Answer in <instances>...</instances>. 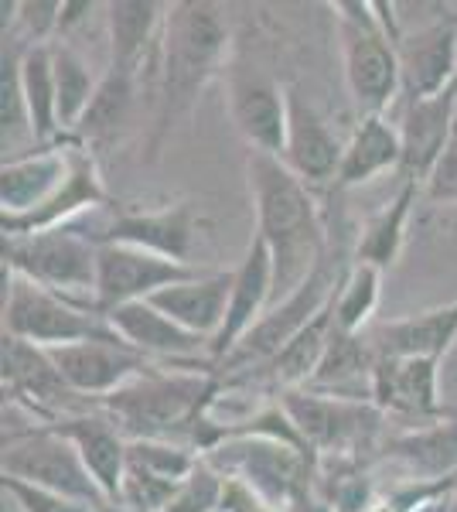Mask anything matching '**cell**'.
Segmentation results:
<instances>
[{
    "label": "cell",
    "mask_w": 457,
    "mask_h": 512,
    "mask_svg": "<svg viewBox=\"0 0 457 512\" xmlns=\"http://www.w3.org/2000/svg\"><path fill=\"white\" fill-rule=\"evenodd\" d=\"M72 168V147H38L31 154H18L0 168V216H28L41 209L58 188L65 185Z\"/></svg>",
    "instance_id": "obj_21"
},
{
    "label": "cell",
    "mask_w": 457,
    "mask_h": 512,
    "mask_svg": "<svg viewBox=\"0 0 457 512\" xmlns=\"http://www.w3.org/2000/svg\"><path fill=\"white\" fill-rule=\"evenodd\" d=\"M48 427H55L58 434L76 444L99 489L110 495V502L116 506L123 475H127V437L116 431L113 420L103 410H96V414H69Z\"/></svg>",
    "instance_id": "obj_24"
},
{
    "label": "cell",
    "mask_w": 457,
    "mask_h": 512,
    "mask_svg": "<svg viewBox=\"0 0 457 512\" xmlns=\"http://www.w3.org/2000/svg\"><path fill=\"white\" fill-rule=\"evenodd\" d=\"M219 499H222V478L212 472L209 461H198V468L188 475V482L181 485L164 512H212L219 506Z\"/></svg>",
    "instance_id": "obj_37"
},
{
    "label": "cell",
    "mask_w": 457,
    "mask_h": 512,
    "mask_svg": "<svg viewBox=\"0 0 457 512\" xmlns=\"http://www.w3.org/2000/svg\"><path fill=\"white\" fill-rule=\"evenodd\" d=\"M400 96L406 103L430 99L457 86V18H437L403 31L400 45Z\"/></svg>",
    "instance_id": "obj_14"
},
{
    "label": "cell",
    "mask_w": 457,
    "mask_h": 512,
    "mask_svg": "<svg viewBox=\"0 0 457 512\" xmlns=\"http://www.w3.org/2000/svg\"><path fill=\"white\" fill-rule=\"evenodd\" d=\"M4 492L14 499L18 512H93L82 502H72L65 495H55L48 489H38V485L18 482V478H4Z\"/></svg>",
    "instance_id": "obj_38"
},
{
    "label": "cell",
    "mask_w": 457,
    "mask_h": 512,
    "mask_svg": "<svg viewBox=\"0 0 457 512\" xmlns=\"http://www.w3.org/2000/svg\"><path fill=\"white\" fill-rule=\"evenodd\" d=\"M277 294V280H273V256L260 236L253 233L246 246V256L236 270H232V297H229V315L222 332L212 338L209 355L222 362L249 335V328L267 315L270 297Z\"/></svg>",
    "instance_id": "obj_17"
},
{
    "label": "cell",
    "mask_w": 457,
    "mask_h": 512,
    "mask_svg": "<svg viewBox=\"0 0 457 512\" xmlns=\"http://www.w3.org/2000/svg\"><path fill=\"white\" fill-rule=\"evenodd\" d=\"M440 359H393L379 355L372 373V403L410 417H444L440 410Z\"/></svg>",
    "instance_id": "obj_20"
},
{
    "label": "cell",
    "mask_w": 457,
    "mask_h": 512,
    "mask_svg": "<svg viewBox=\"0 0 457 512\" xmlns=\"http://www.w3.org/2000/svg\"><path fill=\"white\" fill-rule=\"evenodd\" d=\"M0 366H4V393L11 407H24L31 417H41L45 424L69 417L76 400H82L58 373L52 352L41 349V345L4 335Z\"/></svg>",
    "instance_id": "obj_12"
},
{
    "label": "cell",
    "mask_w": 457,
    "mask_h": 512,
    "mask_svg": "<svg viewBox=\"0 0 457 512\" xmlns=\"http://www.w3.org/2000/svg\"><path fill=\"white\" fill-rule=\"evenodd\" d=\"M379 287H382V270L365 267V263H352L342 277V287L331 304L335 315V332L345 335H362L369 328L372 315L379 308Z\"/></svg>",
    "instance_id": "obj_35"
},
{
    "label": "cell",
    "mask_w": 457,
    "mask_h": 512,
    "mask_svg": "<svg viewBox=\"0 0 457 512\" xmlns=\"http://www.w3.org/2000/svg\"><path fill=\"white\" fill-rule=\"evenodd\" d=\"M403 164V140L400 127L386 117H359L355 134L345 140V158L338 168L335 188H359L365 181L379 178L382 171H393Z\"/></svg>",
    "instance_id": "obj_27"
},
{
    "label": "cell",
    "mask_w": 457,
    "mask_h": 512,
    "mask_svg": "<svg viewBox=\"0 0 457 512\" xmlns=\"http://www.w3.org/2000/svg\"><path fill=\"white\" fill-rule=\"evenodd\" d=\"M331 304L304 328V332H297L294 338H290V342L273 355L267 366H263V373H267V379L277 386L280 393L301 390V386L311 383V376L318 373L324 352H328V345H331V335H335V315H331Z\"/></svg>",
    "instance_id": "obj_29"
},
{
    "label": "cell",
    "mask_w": 457,
    "mask_h": 512,
    "mask_svg": "<svg viewBox=\"0 0 457 512\" xmlns=\"http://www.w3.org/2000/svg\"><path fill=\"white\" fill-rule=\"evenodd\" d=\"M21 55L24 45L18 38H4V55H0V127H4V161L18 158L21 140H35L28 120V103L21 89Z\"/></svg>",
    "instance_id": "obj_34"
},
{
    "label": "cell",
    "mask_w": 457,
    "mask_h": 512,
    "mask_svg": "<svg viewBox=\"0 0 457 512\" xmlns=\"http://www.w3.org/2000/svg\"><path fill=\"white\" fill-rule=\"evenodd\" d=\"M106 11V38H110V69L120 72H140L151 55H157L161 45L164 18L168 4L154 0H113L103 7Z\"/></svg>",
    "instance_id": "obj_25"
},
{
    "label": "cell",
    "mask_w": 457,
    "mask_h": 512,
    "mask_svg": "<svg viewBox=\"0 0 457 512\" xmlns=\"http://www.w3.org/2000/svg\"><path fill=\"white\" fill-rule=\"evenodd\" d=\"M72 147V168L69 178L58 192L48 198L41 209L28 212V216H0V229L4 236H35V233H48V229H62L69 226L79 212L86 209H110V195L103 188V178H99L96 158L93 151L79 144Z\"/></svg>",
    "instance_id": "obj_16"
},
{
    "label": "cell",
    "mask_w": 457,
    "mask_h": 512,
    "mask_svg": "<svg viewBox=\"0 0 457 512\" xmlns=\"http://www.w3.org/2000/svg\"><path fill=\"white\" fill-rule=\"evenodd\" d=\"M342 277L335 263L324 256L311 277L297 287L294 294L284 297L277 308H270L267 315L249 328V335L222 359V369H263L297 332H304L314 318L335 301Z\"/></svg>",
    "instance_id": "obj_8"
},
{
    "label": "cell",
    "mask_w": 457,
    "mask_h": 512,
    "mask_svg": "<svg viewBox=\"0 0 457 512\" xmlns=\"http://www.w3.org/2000/svg\"><path fill=\"white\" fill-rule=\"evenodd\" d=\"M280 407L294 424L304 448L314 451H352L369 441L382 410L376 403L342 400L314 390H284Z\"/></svg>",
    "instance_id": "obj_10"
},
{
    "label": "cell",
    "mask_w": 457,
    "mask_h": 512,
    "mask_svg": "<svg viewBox=\"0 0 457 512\" xmlns=\"http://www.w3.org/2000/svg\"><path fill=\"white\" fill-rule=\"evenodd\" d=\"M345 158V144L338 140L328 120L304 103L297 89H290V110H287V144L280 161L304 181L307 188L314 185H335L338 168Z\"/></svg>",
    "instance_id": "obj_18"
},
{
    "label": "cell",
    "mask_w": 457,
    "mask_h": 512,
    "mask_svg": "<svg viewBox=\"0 0 457 512\" xmlns=\"http://www.w3.org/2000/svg\"><path fill=\"white\" fill-rule=\"evenodd\" d=\"M48 352H52L65 383L79 396H96V400H106L120 386L134 383L137 376L154 369L151 359L144 352H137L134 345L123 342V338H93V342L62 345V349Z\"/></svg>",
    "instance_id": "obj_13"
},
{
    "label": "cell",
    "mask_w": 457,
    "mask_h": 512,
    "mask_svg": "<svg viewBox=\"0 0 457 512\" xmlns=\"http://www.w3.org/2000/svg\"><path fill=\"white\" fill-rule=\"evenodd\" d=\"M0 475L65 495V499L82 502L93 512H116L110 495L99 489L93 472L86 468L76 444L48 424L24 427V431H4Z\"/></svg>",
    "instance_id": "obj_5"
},
{
    "label": "cell",
    "mask_w": 457,
    "mask_h": 512,
    "mask_svg": "<svg viewBox=\"0 0 457 512\" xmlns=\"http://www.w3.org/2000/svg\"><path fill=\"white\" fill-rule=\"evenodd\" d=\"M386 458L400 461L410 475L420 482L430 478H454L457 475V420H444V424L423 427V431L400 434L389 441Z\"/></svg>",
    "instance_id": "obj_30"
},
{
    "label": "cell",
    "mask_w": 457,
    "mask_h": 512,
    "mask_svg": "<svg viewBox=\"0 0 457 512\" xmlns=\"http://www.w3.org/2000/svg\"><path fill=\"white\" fill-rule=\"evenodd\" d=\"M403 140V178L427 181L440 154L451 147L457 134V86L447 93H437L430 99H417V103L403 106V120L396 123Z\"/></svg>",
    "instance_id": "obj_19"
},
{
    "label": "cell",
    "mask_w": 457,
    "mask_h": 512,
    "mask_svg": "<svg viewBox=\"0 0 457 512\" xmlns=\"http://www.w3.org/2000/svg\"><path fill=\"white\" fill-rule=\"evenodd\" d=\"M4 335L24 338L41 349H62V345L93 342V338H120L99 311L82 308L11 270H4Z\"/></svg>",
    "instance_id": "obj_6"
},
{
    "label": "cell",
    "mask_w": 457,
    "mask_h": 512,
    "mask_svg": "<svg viewBox=\"0 0 457 512\" xmlns=\"http://www.w3.org/2000/svg\"><path fill=\"white\" fill-rule=\"evenodd\" d=\"M229 297H232V270H215V274H198L185 284L164 287L151 297L157 311H164L171 321L188 328L198 338H212L222 332L229 315Z\"/></svg>",
    "instance_id": "obj_22"
},
{
    "label": "cell",
    "mask_w": 457,
    "mask_h": 512,
    "mask_svg": "<svg viewBox=\"0 0 457 512\" xmlns=\"http://www.w3.org/2000/svg\"><path fill=\"white\" fill-rule=\"evenodd\" d=\"M99 243L69 226L35 236H4V270L96 311Z\"/></svg>",
    "instance_id": "obj_7"
},
{
    "label": "cell",
    "mask_w": 457,
    "mask_h": 512,
    "mask_svg": "<svg viewBox=\"0 0 457 512\" xmlns=\"http://www.w3.org/2000/svg\"><path fill=\"white\" fill-rule=\"evenodd\" d=\"M202 229L205 219L198 216V209L191 202H174L164 205V209H147V212L116 209L113 205V219L99 233V243H127L188 263L191 246H195Z\"/></svg>",
    "instance_id": "obj_15"
},
{
    "label": "cell",
    "mask_w": 457,
    "mask_h": 512,
    "mask_svg": "<svg viewBox=\"0 0 457 512\" xmlns=\"http://www.w3.org/2000/svg\"><path fill=\"white\" fill-rule=\"evenodd\" d=\"M134 96H137V76L134 72H120V69H106V76L99 79V89L89 103L86 117L79 120L76 144L93 151V147L106 144L116 137V130L127 123L130 110H134Z\"/></svg>",
    "instance_id": "obj_32"
},
{
    "label": "cell",
    "mask_w": 457,
    "mask_h": 512,
    "mask_svg": "<svg viewBox=\"0 0 457 512\" xmlns=\"http://www.w3.org/2000/svg\"><path fill=\"white\" fill-rule=\"evenodd\" d=\"M372 345L393 359H444L457 342V301L372 328Z\"/></svg>",
    "instance_id": "obj_26"
},
{
    "label": "cell",
    "mask_w": 457,
    "mask_h": 512,
    "mask_svg": "<svg viewBox=\"0 0 457 512\" xmlns=\"http://www.w3.org/2000/svg\"><path fill=\"white\" fill-rule=\"evenodd\" d=\"M423 195H427L430 202L457 205V134L451 140V147L440 154V161L434 164L430 178L423 181Z\"/></svg>",
    "instance_id": "obj_39"
},
{
    "label": "cell",
    "mask_w": 457,
    "mask_h": 512,
    "mask_svg": "<svg viewBox=\"0 0 457 512\" xmlns=\"http://www.w3.org/2000/svg\"><path fill=\"white\" fill-rule=\"evenodd\" d=\"M219 379L209 373H157L147 369L134 383L120 386L106 400H99V410L116 424L127 441H174L181 444V434H191L195 441L198 420L209 414Z\"/></svg>",
    "instance_id": "obj_3"
},
{
    "label": "cell",
    "mask_w": 457,
    "mask_h": 512,
    "mask_svg": "<svg viewBox=\"0 0 457 512\" xmlns=\"http://www.w3.org/2000/svg\"><path fill=\"white\" fill-rule=\"evenodd\" d=\"M205 274L195 263H181L171 256L140 250L127 243H99V267H96V311L110 315L120 304L151 301L157 291Z\"/></svg>",
    "instance_id": "obj_9"
},
{
    "label": "cell",
    "mask_w": 457,
    "mask_h": 512,
    "mask_svg": "<svg viewBox=\"0 0 457 512\" xmlns=\"http://www.w3.org/2000/svg\"><path fill=\"white\" fill-rule=\"evenodd\" d=\"M52 65H55V89H58V123L62 130H76L93 103L99 79L76 48L65 38L52 41Z\"/></svg>",
    "instance_id": "obj_33"
},
{
    "label": "cell",
    "mask_w": 457,
    "mask_h": 512,
    "mask_svg": "<svg viewBox=\"0 0 457 512\" xmlns=\"http://www.w3.org/2000/svg\"><path fill=\"white\" fill-rule=\"evenodd\" d=\"M229 55V11L212 0H178L168 4L161 45H157V89H154V134L151 161L181 120L191 117L205 86L226 69Z\"/></svg>",
    "instance_id": "obj_1"
},
{
    "label": "cell",
    "mask_w": 457,
    "mask_h": 512,
    "mask_svg": "<svg viewBox=\"0 0 457 512\" xmlns=\"http://www.w3.org/2000/svg\"><path fill=\"white\" fill-rule=\"evenodd\" d=\"M420 195H423L420 181L403 178V188L396 192L393 202L382 205L376 216H372L362 226L352 260L355 263H365V267H376V270L393 267V263L400 260V253H403L406 222H410V212H413V205H417Z\"/></svg>",
    "instance_id": "obj_28"
},
{
    "label": "cell",
    "mask_w": 457,
    "mask_h": 512,
    "mask_svg": "<svg viewBox=\"0 0 457 512\" xmlns=\"http://www.w3.org/2000/svg\"><path fill=\"white\" fill-rule=\"evenodd\" d=\"M106 321L113 325V332L127 345H134L137 352H144L147 359H191L198 352H209V338L191 335L188 328H181L178 321H171L164 311H157L151 301H134L113 308Z\"/></svg>",
    "instance_id": "obj_23"
},
{
    "label": "cell",
    "mask_w": 457,
    "mask_h": 512,
    "mask_svg": "<svg viewBox=\"0 0 457 512\" xmlns=\"http://www.w3.org/2000/svg\"><path fill=\"white\" fill-rule=\"evenodd\" d=\"M342 72L359 117H386L400 96V45L396 4H335Z\"/></svg>",
    "instance_id": "obj_4"
},
{
    "label": "cell",
    "mask_w": 457,
    "mask_h": 512,
    "mask_svg": "<svg viewBox=\"0 0 457 512\" xmlns=\"http://www.w3.org/2000/svg\"><path fill=\"white\" fill-rule=\"evenodd\" d=\"M21 89L28 103L31 134L38 147H55L52 140L62 134L58 123V89H55V65H52V45H24L21 55Z\"/></svg>",
    "instance_id": "obj_31"
},
{
    "label": "cell",
    "mask_w": 457,
    "mask_h": 512,
    "mask_svg": "<svg viewBox=\"0 0 457 512\" xmlns=\"http://www.w3.org/2000/svg\"><path fill=\"white\" fill-rule=\"evenodd\" d=\"M185 482H171V478H161V475L144 472V468H137V465H127L120 495H116V512H164Z\"/></svg>",
    "instance_id": "obj_36"
},
{
    "label": "cell",
    "mask_w": 457,
    "mask_h": 512,
    "mask_svg": "<svg viewBox=\"0 0 457 512\" xmlns=\"http://www.w3.org/2000/svg\"><path fill=\"white\" fill-rule=\"evenodd\" d=\"M451 489H454V492H457V475H454V478H451Z\"/></svg>",
    "instance_id": "obj_40"
},
{
    "label": "cell",
    "mask_w": 457,
    "mask_h": 512,
    "mask_svg": "<svg viewBox=\"0 0 457 512\" xmlns=\"http://www.w3.org/2000/svg\"><path fill=\"white\" fill-rule=\"evenodd\" d=\"M229 120L246 140L253 154H270L280 158L287 144V110L290 89L277 79L249 65H232L226 86Z\"/></svg>",
    "instance_id": "obj_11"
},
{
    "label": "cell",
    "mask_w": 457,
    "mask_h": 512,
    "mask_svg": "<svg viewBox=\"0 0 457 512\" xmlns=\"http://www.w3.org/2000/svg\"><path fill=\"white\" fill-rule=\"evenodd\" d=\"M246 181L253 195L256 236L273 256V280L280 301L290 297L324 260V219L311 188L280 158L253 154L246 158Z\"/></svg>",
    "instance_id": "obj_2"
},
{
    "label": "cell",
    "mask_w": 457,
    "mask_h": 512,
    "mask_svg": "<svg viewBox=\"0 0 457 512\" xmlns=\"http://www.w3.org/2000/svg\"><path fill=\"white\" fill-rule=\"evenodd\" d=\"M451 512H457V509H451Z\"/></svg>",
    "instance_id": "obj_41"
}]
</instances>
